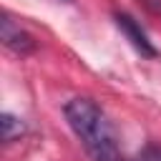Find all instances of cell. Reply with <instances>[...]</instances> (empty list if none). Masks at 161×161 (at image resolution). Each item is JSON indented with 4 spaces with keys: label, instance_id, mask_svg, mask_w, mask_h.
<instances>
[{
    "label": "cell",
    "instance_id": "7",
    "mask_svg": "<svg viewBox=\"0 0 161 161\" xmlns=\"http://www.w3.org/2000/svg\"><path fill=\"white\" fill-rule=\"evenodd\" d=\"M123 161H126V158H123Z\"/></svg>",
    "mask_w": 161,
    "mask_h": 161
},
{
    "label": "cell",
    "instance_id": "2",
    "mask_svg": "<svg viewBox=\"0 0 161 161\" xmlns=\"http://www.w3.org/2000/svg\"><path fill=\"white\" fill-rule=\"evenodd\" d=\"M113 23H116V28L123 33V38L131 43V48L141 55V58H158L161 55V50L153 45V40L148 38V33L141 28V23L131 15V13H123V10H116L113 13Z\"/></svg>",
    "mask_w": 161,
    "mask_h": 161
},
{
    "label": "cell",
    "instance_id": "6",
    "mask_svg": "<svg viewBox=\"0 0 161 161\" xmlns=\"http://www.w3.org/2000/svg\"><path fill=\"white\" fill-rule=\"evenodd\" d=\"M151 13H156V15H161V0H141Z\"/></svg>",
    "mask_w": 161,
    "mask_h": 161
},
{
    "label": "cell",
    "instance_id": "4",
    "mask_svg": "<svg viewBox=\"0 0 161 161\" xmlns=\"http://www.w3.org/2000/svg\"><path fill=\"white\" fill-rule=\"evenodd\" d=\"M0 126H3V141L5 143L15 141V138H20L25 133V121L18 118V116H13V113H8V111L0 116Z\"/></svg>",
    "mask_w": 161,
    "mask_h": 161
},
{
    "label": "cell",
    "instance_id": "3",
    "mask_svg": "<svg viewBox=\"0 0 161 161\" xmlns=\"http://www.w3.org/2000/svg\"><path fill=\"white\" fill-rule=\"evenodd\" d=\"M0 38H3V45H5L8 50L18 53V55H30V53L38 48L35 38H33L28 30H23L8 13H5L3 20H0Z\"/></svg>",
    "mask_w": 161,
    "mask_h": 161
},
{
    "label": "cell",
    "instance_id": "5",
    "mask_svg": "<svg viewBox=\"0 0 161 161\" xmlns=\"http://www.w3.org/2000/svg\"><path fill=\"white\" fill-rule=\"evenodd\" d=\"M138 161H161V143H146L138 153Z\"/></svg>",
    "mask_w": 161,
    "mask_h": 161
},
{
    "label": "cell",
    "instance_id": "1",
    "mask_svg": "<svg viewBox=\"0 0 161 161\" xmlns=\"http://www.w3.org/2000/svg\"><path fill=\"white\" fill-rule=\"evenodd\" d=\"M63 113L70 131L93 161H123L118 128L93 98L75 96L63 106Z\"/></svg>",
    "mask_w": 161,
    "mask_h": 161
}]
</instances>
